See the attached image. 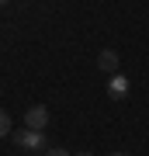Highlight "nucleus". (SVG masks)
Masks as SVG:
<instances>
[{"instance_id":"1","label":"nucleus","mask_w":149,"mask_h":156,"mask_svg":"<svg viewBox=\"0 0 149 156\" xmlns=\"http://www.w3.org/2000/svg\"><path fill=\"white\" fill-rule=\"evenodd\" d=\"M11 139L21 146V149H28V153H45L49 149V139H45V132H35V128H24V132H11Z\"/></svg>"},{"instance_id":"2","label":"nucleus","mask_w":149,"mask_h":156,"mask_svg":"<svg viewBox=\"0 0 149 156\" xmlns=\"http://www.w3.org/2000/svg\"><path fill=\"white\" fill-rule=\"evenodd\" d=\"M45 125H49V108H45V104H31V108L24 111V128L45 132Z\"/></svg>"},{"instance_id":"3","label":"nucleus","mask_w":149,"mask_h":156,"mask_svg":"<svg viewBox=\"0 0 149 156\" xmlns=\"http://www.w3.org/2000/svg\"><path fill=\"white\" fill-rule=\"evenodd\" d=\"M108 97H111V101H125V97H128V76L111 73V76H108Z\"/></svg>"},{"instance_id":"4","label":"nucleus","mask_w":149,"mask_h":156,"mask_svg":"<svg viewBox=\"0 0 149 156\" xmlns=\"http://www.w3.org/2000/svg\"><path fill=\"white\" fill-rule=\"evenodd\" d=\"M97 69L108 73V76H111V73H118V52H115V49H104V52L97 56Z\"/></svg>"},{"instance_id":"5","label":"nucleus","mask_w":149,"mask_h":156,"mask_svg":"<svg viewBox=\"0 0 149 156\" xmlns=\"http://www.w3.org/2000/svg\"><path fill=\"white\" fill-rule=\"evenodd\" d=\"M0 139H11V115L0 111Z\"/></svg>"},{"instance_id":"6","label":"nucleus","mask_w":149,"mask_h":156,"mask_svg":"<svg viewBox=\"0 0 149 156\" xmlns=\"http://www.w3.org/2000/svg\"><path fill=\"white\" fill-rule=\"evenodd\" d=\"M42 156H69V153H66V149H62V146H55V149H45Z\"/></svg>"},{"instance_id":"7","label":"nucleus","mask_w":149,"mask_h":156,"mask_svg":"<svg viewBox=\"0 0 149 156\" xmlns=\"http://www.w3.org/2000/svg\"><path fill=\"white\" fill-rule=\"evenodd\" d=\"M76 156H94V153H76Z\"/></svg>"},{"instance_id":"8","label":"nucleus","mask_w":149,"mask_h":156,"mask_svg":"<svg viewBox=\"0 0 149 156\" xmlns=\"http://www.w3.org/2000/svg\"><path fill=\"white\" fill-rule=\"evenodd\" d=\"M111 156H128V153H111Z\"/></svg>"},{"instance_id":"9","label":"nucleus","mask_w":149,"mask_h":156,"mask_svg":"<svg viewBox=\"0 0 149 156\" xmlns=\"http://www.w3.org/2000/svg\"><path fill=\"white\" fill-rule=\"evenodd\" d=\"M4 4H11V0H0V7H4Z\"/></svg>"}]
</instances>
